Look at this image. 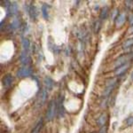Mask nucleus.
<instances>
[{"label": "nucleus", "instance_id": "nucleus-2", "mask_svg": "<svg viewBox=\"0 0 133 133\" xmlns=\"http://www.w3.org/2000/svg\"><path fill=\"white\" fill-rule=\"evenodd\" d=\"M133 58V53H128L126 55H123V56H120L119 58H117L115 61V66L117 68H119L120 66L123 65V64L130 62V61Z\"/></svg>", "mask_w": 133, "mask_h": 133}, {"label": "nucleus", "instance_id": "nucleus-19", "mask_svg": "<svg viewBox=\"0 0 133 133\" xmlns=\"http://www.w3.org/2000/svg\"><path fill=\"white\" fill-rule=\"evenodd\" d=\"M131 46H133V38H130V39L126 40V41L123 43V50H126V49H129Z\"/></svg>", "mask_w": 133, "mask_h": 133}, {"label": "nucleus", "instance_id": "nucleus-20", "mask_svg": "<svg viewBox=\"0 0 133 133\" xmlns=\"http://www.w3.org/2000/svg\"><path fill=\"white\" fill-rule=\"evenodd\" d=\"M11 27H12V29H18V28H20L21 27L20 21H19L18 19H14V20L11 22Z\"/></svg>", "mask_w": 133, "mask_h": 133}, {"label": "nucleus", "instance_id": "nucleus-17", "mask_svg": "<svg viewBox=\"0 0 133 133\" xmlns=\"http://www.w3.org/2000/svg\"><path fill=\"white\" fill-rule=\"evenodd\" d=\"M42 14L45 20H47L49 17V7L47 5H42Z\"/></svg>", "mask_w": 133, "mask_h": 133}, {"label": "nucleus", "instance_id": "nucleus-7", "mask_svg": "<svg viewBox=\"0 0 133 133\" xmlns=\"http://www.w3.org/2000/svg\"><path fill=\"white\" fill-rule=\"evenodd\" d=\"M126 21V14L124 12H122V14H119L118 15L116 16V18L115 19V26L117 28H120L122 27L124 22Z\"/></svg>", "mask_w": 133, "mask_h": 133}, {"label": "nucleus", "instance_id": "nucleus-21", "mask_svg": "<svg viewBox=\"0 0 133 133\" xmlns=\"http://www.w3.org/2000/svg\"><path fill=\"white\" fill-rule=\"evenodd\" d=\"M100 27H101V22L100 21H96L95 23H94V30H95V33H98L100 29Z\"/></svg>", "mask_w": 133, "mask_h": 133}, {"label": "nucleus", "instance_id": "nucleus-8", "mask_svg": "<svg viewBox=\"0 0 133 133\" xmlns=\"http://www.w3.org/2000/svg\"><path fill=\"white\" fill-rule=\"evenodd\" d=\"M12 83H14V77H12V75L7 74L4 76L3 80H2V83L5 88H9L12 86Z\"/></svg>", "mask_w": 133, "mask_h": 133}, {"label": "nucleus", "instance_id": "nucleus-1", "mask_svg": "<svg viewBox=\"0 0 133 133\" xmlns=\"http://www.w3.org/2000/svg\"><path fill=\"white\" fill-rule=\"evenodd\" d=\"M57 112V101L54 99L51 100V102L49 103V106L47 108V112L45 118L47 121H51L53 119V117L55 116Z\"/></svg>", "mask_w": 133, "mask_h": 133}, {"label": "nucleus", "instance_id": "nucleus-4", "mask_svg": "<svg viewBox=\"0 0 133 133\" xmlns=\"http://www.w3.org/2000/svg\"><path fill=\"white\" fill-rule=\"evenodd\" d=\"M116 83H117V79L116 78L110 79V80L108 81L106 89H105V91H104V97H108L109 94L111 93V91H113L114 88H115V85H116Z\"/></svg>", "mask_w": 133, "mask_h": 133}, {"label": "nucleus", "instance_id": "nucleus-14", "mask_svg": "<svg viewBox=\"0 0 133 133\" xmlns=\"http://www.w3.org/2000/svg\"><path fill=\"white\" fill-rule=\"evenodd\" d=\"M44 85H45V87H46L47 90L51 91V90L52 89V87H53V82H52V80H51V78H49V77H45V78H44Z\"/></svg>", "mask_w": 133, "mask_h": 133}, {"label": "nucleus", "instance_id": "nucleus-24", "mask_svg": "<svg viewBox=\"0 0 133 133\" xmlns=\"http://www.w3.org/2000/svg\"><path fill=\"white\" fill-rule=\"evenodd\" d=\"M107 131H108V127H107V125L102 126V127L99 129V133H107Z\"/></svg>", "mask_w": 133, "mask_h": 133}, {"label": "nucleus", "instance_id": "nucleus-18", "mask_svg": "<svg viewBox=\"0 0 133 133\" xmlns=\"http://www.w3.org/2000/svg\"><path fill=\"white\" fill-rule=\"evenodd\" d=\"M108 7H103L101 11H100V14H99V17L101 20H105V19H107V17L108 15Z\"/></svg>", "mask_w": 133, "mask_h": 133}, {"label": "nucleus", "instance_id": "nucleus-13", "mask_svg": "<svg viewBox=\"0 0 133 133\" xmlns=\"http://www.w3.org/2000/svg\"><path fill=\"white\" fill-rule=\"evenodd\" d=\"M107 119H108V115H107L106 114H102L98 119V124L99 126H101V127L104 126L107 123Z\"/></svg>", "mask_w": 133, "mask_h": 133}, {"label": "nucleus", "instance_id": "nucleus-3", "mask_svg": "<svg viewBox=\"0 0 133 133\" xmlns=\"http://www.w3.org/2000/svg\"><path fill=\"white\" fill-rule=\"evenodd\" d=\"M32 75V68L29 66H24L22 68H19V70L17 71L16 76L20 78H24V77L30 76Z\"/></svg>", "mask_w": 133, "mask_h": 133}, {"label": "nucleus", "instance_id": "nucleus-27", "mask_svg": "<svg viewBox=\"0 0 133 133\" xmlns=\"http://www.w3.org/2000/svg\"><path fill=\"white\" fill-rule=\"evenodd\" d=\"M130 79H131V80L133 81V72L131 73V75H130Z\"/></svg>", "mask_w": 133, "mask_h": 133}, {"label": "nucleus", "instance_id": "nucleus-11", "mask_svg": "<svg viewBox=\"0 0 133 133\" xmlns=\"http://www.w3.org/2000/svg\"><path fill=\"white\" fill-rule=\"evenodd\" d=\"M43 126H44V120L40 119L39 121L37 122V123L35 125V127L32 129L31 133H39L40 131H41Z\"/></svg>", "mask_w": 133, "mask_h": 133}, {"label": "nucleus", "instance_id": "nucleus-16", "mask_svg": "<svg viewBox=\"0 0 133 133\" xmlns=\"http://www.w3.org/2000/svg\"><path fill=\"white\" fill-rule=\"evenodd\" d=\"M22 46L26 52H28L29 51V49H30V42H29V40L28 38H23L22 39Z\"/></svg>", "mask_w": 133, "mask_h": 133}, {"label": "nucleus", "instance_id": "nucleus-26", "mask_svg": "<svg viewBox=\"0 0 133 133\" xmlns=\"http://www.w3.org/2000/svg\"><path fill=\"white\" fill-rule=\"evenodd\" d=\"M130 33H133V26H131V28L130 29Z\"/></svg>", "mask_w": 133, "mask_h": 133}, {"label": "nucleus", "instance_id": "nucleus-6", "mask_svg": "<svg viewBox=\"0 0 133 133\" xmlns=\"http://www.w3.org/2000/svg\"><path fill=\"white\" fill-rule=\"evenodd\" d=\"M47 97H48V94L45 90H42L39 93V96L37 98V107H41L45 103Z\"/></svg>", "mask_w": 133, "mask_h": 133}, {"label": "nucleus", "instance_id": "nucleus-25", "mask_svg": "<svg viewBox=\"0 0 133 133\" xmlns=\"http://www.w3.org/2000/svg\"><path fill=\"white\" fill-rule=\"evenodd\" d=\"M128 19H129V22L130 24H133V14H130L128 17Z\"/></svg>", "mask_w": 133, "mask_h": 133}, {"label": "nucleus", "instance_id": "nucleus-15", "mask_svg": "<svg viewBox=\"0 0 133 133\" xmlns=\"http://www.w3.org/2000/svg\"><path fill=\"white\" fill-rule=\"evenodd\" d=\"M8 9H9V12L11 14H15L18 12V5H17V4L15 2H14V3H11V5H9V7H8Z\"/></svg>", "mask_w": 133, "mask_h": 133}, {"label": "nucleus", "instance_id": "nucleus-9", "mask_svg": "<svg viewBox=\"0 0 133 133\" xmlns=\"http://www.w3.org/2000/svg\"><path fill=\"white\" fill-rule=\"evenodd\" d=\"M63 96L61 95L57 100V111L59 113V116H63L64 115V105H63Z\"/></svg>", "mask_w": 133, "mask_h": 133}, {"label": "nucleus", "instance_id": "nucleus-12", "mask_svg": "<svg viewBox=\"0 0 133 133\" xmlns=\"http://www.w3.org/2000/svg\"><path fill=\"white\" fill-rule=\"evenodd\" d=\"M20 61L23 65H28V63L30 61V59H29V55H28V52L24 51V52L21 53L20 56Z\"/></svg>", "mask_w": 133, "mask_h": 133}, {"label": "nucleus", "instance_id": "nucleus-23", "mask_svg": "<svg viewBox=\"0 0 133 133\" xmlns=\"http://www.w3.org/2000/svg\"><path fill=\"white\" fill-rule=\"evenodd\" d=\"M126 7H128L129 9H131L133 8V1H125Z\"/></svg>", "mask_w": 133, "mask_h": 133}, {"label": "nucleus", "instance_id": "nucleus-22", "mask_svg": "<svg viewBox=\"0 0 133 133\" xmlns=\"http://www.w3.org/2000/svg\"><path fill=\"white\" fill-rule=\"evenodd\" d=\"M126 124L128 126H132L133 125V116H130L126 120Z\"/></svg>", "mask_w": 133, "mask_h": 133}, {"label": "nucleus", "instance_id": "nucleus-5", "mask_svg": "<svg viewBox=\"0 0 133 133\" xmlns=\"http://www.w3.org/2000/svg\"><path fill=\"white\" fill-rule=\"evenodd\" d=\"M130 65H131V63H130V62H127V63L123 64V65L120 66L119 68H117L116 70L115 71V76H122L123 74H124V73L130 68Z\"/></svg>", "mask_w": 133, "mask_h": 133}, {"label": "nucleus", "instance_id": "nucleus-10", "mask_svg": "<svg viewBox=\"0 0 133 133\" xmlns=\"http://www.w3.org/2000/svg\"><path fill=\"white\" fill-rule=\"evenodd\" d=\"M28 12H29V14L30 16V18L33 21L36 20V17H37V12H36V8L34 5H29V8H28Z\"/></svg>", "mask_w": 133, "mask_h": 133}]
</instances>
